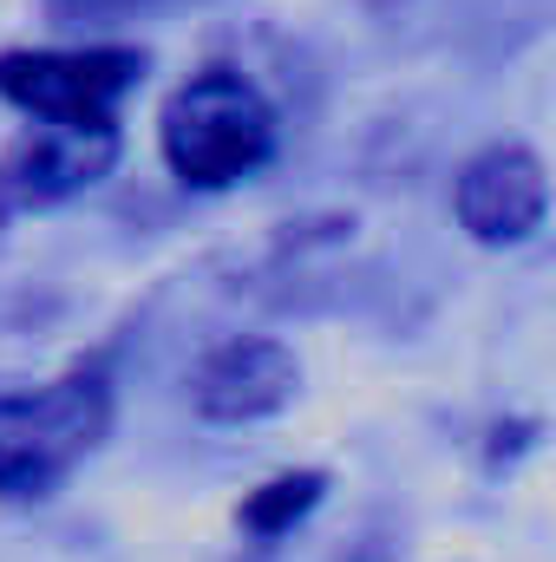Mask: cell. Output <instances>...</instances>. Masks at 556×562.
Returning a JSON list of instances; mask_svg holds the SVG:
<instances>
[{
  "instance_id": "cell-1",
  "label": "cell",
  "mask_w": 556,
  "mask_h": 562,
  "mask_svg": "<svg viewBox=\"0 0 556 562\" xmlns=\"http://www.w3.org/2000/svg\"><path fill=\"white\" fill-rule=\"evenodd\" d=\"M164 164L197 183V190H230L249 170L269 164L276 150V105L256 92V79L230 72V66H203L197 79H184L157 119Z\"/></svg>"
},
{
  "instance_id": "cell-2",
  "label": "cell",
  "mask_w": 556,
  "mask_h": 562,
  "mask_svg": "<svg viewBox=\"0 0 556 562\" xmlns=\"http://www.w3.org/2000/svg\"><path fill=\"white\" fill-rule=\"evenodd\" d=\"M112 425V380L105 367H73L53 386L0 400V497H46L66 471L105 438Z\"/></svg>"
},
{
  "instance_id": "cell-3",
  "label": "cell",
  "mask_w": 556,
  "mask_h": 562,
  "mask_svg": "<svg viewBox=\"0 0 556 562\" xmlns=\"http://www.w3.org/2000/svg\"><path fill=\"white\" fill-rule=\"evenodd\" d=\"M144 59L132 46H73V53H0V99L40 125H112V105L132 92Z\"/></svg>"
},
{
  "instance_id": "cell-4",
  "label": "cell",
  "mask_w": 556,
  "mask_h": 562,
  "mask_svg": "<svg viewBox=\"0 0 556 562\" xmlns=\"http://www.w3.org/2000/svg\"><path fill=\"white\" fill-rule=\"evenodd\" d=\"M452 203H458V223L478 243H524L544 223V203H551L544 157L524 150V144H491L458 170Z\"/></svg>"
},
{
  "instance_id": "cell-5",
  "label": "cell",
  "mask_w": 556,
  "mask_h": 562,
  "mask_svg": "<svg viewBox=\"0 0 556 562\" xmlns=\"http://www.w3.org/2000/svg\"><path fill=\"white\" fill-rule=\"evenodd\" d=\"M119 157V125H33L0 164L7 203H59L99 183Z\"/></svg>"
},
{
  "instance_id": "cell-6",
  "label": "cell",
  "mask_w": 556,
  "mask_h": 562,
  "mask_svg": "<svg viewBox=\"0 0 556 562\" xmlns=\"http://www.w3.org/2000/svg\"><path fill=\"white\" fill-rule=\"evenodd\" d=\"M190 400L203 419H269L294 400V353L276 347V340H230L216 347L197 380H190Z\"/></svg>"
},
{
  "instance_id": "cell-7",
  "label": "cell",
  "mask_w": 556,
  "mask_h": 562,
  "mask_svg": "<svg viewBox=\"0 0 556 562\" xmlns=\"http://www.w3.org/2000/svg\"><path fill=\"white\" fill-rule=\"evenodd\" d=\"M314 497H321V471L276 477V484H263V491L243 504V524H249V530H263V537H276V530H288V524H294Z\"/></svg>"
},
{
  "instance_id": "cell-8",
  "label": "cell",
  "mask_w": 556,
  "mask_h": 562,
  "mask_svg": "<svg viewBox=\"0 0 556 562\" xmlns=\"http://www.w3.org/2000/svg\"><path fill=\"white\" fill-rule=\"evenodd\" d=\"M59 20H119V13H132L138 0H46Z\"/></svg>"
}]
</instances>
